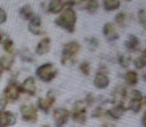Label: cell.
<instances>
[{"label": "cell", "instance_id": "obj_30", "mask_svg": "<svg viewBox=\"0 0 146 127\" xmlns=\"http://www.w3.org/2000/svg\"><path fill=\"white\" fill-rule=\"evenodd\" d=\"M125 20H126V14L124 12H119L118 14H116L114 17V21L116 22V24H118L119 26H123Z\"/></svg>", "mask_w": 146, "mask_h": 127}, {"label": "cell", "instance_id": "obj_47", "mask_svg": "<svg viewBox=\"0 0 146 127\" xmlns=\"http://www.w3.org/2000/svg\"><path fill=\"white\" fill-rule=\"evenodd\" d=\"M125 1H131V0H125Z\"/></svg>", "mask_w": 146, "mask_h": 127}, {"label": "cell", "instance_id": "obj_4", "mask_svg": "<svg viewBox=\"0 0 146 127\" xmlns=\"http://www.w3.org/2000/svg\"><path fill=\"white\" fill-rule=\"evenodd\" d=\"M87 107L86 103L82 100H78L74 103L72 112V119L74 122L80 125H84L87 122Z\"/></svg>", "mask_w": 146, "mask_h": 127}, {"label": "cell", "instance_id": "obj_44", "mask_svg": "<svg viewBox=\"0 0 146 127\" xmlns=\"http://www.w3.org/2000/svg\"><path fill=\"white\" fill-rule=\"evenodd\" d=\"M143 101H144V103H145V105H146V95H144V97H143Z\"/></svg>", "mask_w": 146, "mask_h": 127}, {"label": "cell", "instance_id": "obj_26", "mask_svg": "<svg viewBox=\"0 0 146 127\" xmlns=\"http://www.w3.org/2000/svg\"><path fill=\"white\" fill-rule=\"evenodd\" d=\"M79 69L84 75H86V77L90 75V62H88V61H84V62H82L81 64H80Z\"/></svg>", "mask_w": 146, "mask_h": 127}, {"label": "cell", "instance_id": "obj_27", "mask_svg": "<svg viewBox=\"0 0 146 127\" xmlns=\"http://www.w3.org/2000/svg\"><path fill=\"white\" fill-rule=\"evenodd\" d=\"M28 30L34 35H37V36H40V35H43L45 33L44 30L42 29V26H36V25H31L29 24L28 25Z\"/></svg>", "mask_w": 146, "mask_h": 127}, {"label": "cell", "instance_id": "obj_16", "mask_svg": "<svg viewBox=\"0 0 146 127\" xmlns=\"http://www.w3.org/2000/svg\"><path fill=\"white\" fill-rule=\"evenodd\" d=\"M14 61H15V57L13 55H3L0 58V67L2 71H10L13 67Z\"/></svg>", "mask_w": 146, "mask_h": 127}, {"label": "cell", "instance_id": "obj_8", "mask_svg": "<svg viewBox=\"0 0 146 127\" xmlns=\"http://www.w3.org/2000/svg\"><path fill=\"white\" fill-rule=\"evenodd\" d=\"M127 97V89L123 85H117L111 93L110 103L111 104H125Z\"/></svg>", "mask_w": 146, "mask_h": 127}, {"label": "cell", "instance_id": "obj_46", "mask_svg": "<svg viewBox=\"0 0 146 127\" xmlns=\"http://www.w3.org/2000/svg\"><path fill=\"white\" fill-rule=\"evenodd\" d=\"M144 27H145V29H146V22H145V25H144Z\"/></svg>", "mask_w": 146, "mask_h": 127}, {"label": "cell", "instance_id": "obj_1", "mask_svg": "<svg viewBox=\"0 0 146 127\" xmlns=\"http://www.w3.org/2000/svg\"><path fill=\"white\" fill-rule=\"evenodd\" d=\"M57 26L62 29L66 30L69 33H74L76 30V23H77V14L73 7L66 6L64 8L62 14L55 20Z\"/></svg>", "mask_w": 146, "mask_h": 127}, {"label": "cell", "instance_id": "obj_32", "mask_svg": "<svg viewBox=\"0 0 146 127\" xmlns=\"http://www.w3.org/2000/svg\"><path fill=\"white\" fill-rule=\"evenodd\" d=\"M84 102H85L87 106H92V104L96 102V97H94V93H88V95H86V98H85V100H84Z\"/></svg>", "mask_w": 146, "mask_h": 127}, {"label": "cell", "instance_id": "obj_17", "mask_svg": "<svg viewBox=\"0 0 146 127\" xmlns=\"http://www.w3.org/2000/svg\"><path fill=\"white\" fill-rule=\"evenodd\" d=\"M54 103H55L54 100H51L47 97H45V98L40 97L37 100V106H38L39 109L44 112V113H48L51 110V108H52V106L54 105Z\"/></svg>", "mask_w": 146, "mask_h": 127}, {"label": "cell", "instance_id": "obj_29", "mask_svg": "<svg viewBox=\"0 0 146 127\" xmlns=\"http://www.w3.org/2000/svg\"><path fill=\"white\" fill-rule=\"evenodd\" d=\"M133 65H134V67L136 69H142L146 67L145 62H144V60H143L142 56L137 57V58L133 61Z\"/></svg>", "mask_w": 146, "mask_h": 127}, {"label": "cell", "instance_id": "obj_18", "mask_svg": "<svg viewBox=\"0 0 146 127\" xmlns=\"http://www.w3.org/2000/svg\"><path fill=\"white\" fill-rule=\"evenodd\" d=\"M124 45L126 47L127 51H129V52H136L139 49L140 42H139V39L135 35H129L128 39L125 41Z\"/></svg>", "mask_w": 146, "mask_h": 127}, {"label": "cell", "instance_id": "obj_34", "mask_svg": "<svg viewBox=\"0 0 146 127\" xmlns=\"http://www.w3.org/2000/svg\"><path fill=\"white\" fill-rule=\"evenodd\" d=\"M138 21L141 25L144 26L146 22V12L144 9H141L138 11Z\"/></svg>", "mask_w": 146, "mask_h": 127}, {"label": "cell", "instance_id": "obj_28", "mask_svg": "<svg viewBox=\"0 0 146 127\" xmlns=\"http://www.w3.org/2000/svg\"><path fill=\"white\" fill-rule=\"evenodd\" d=\"M106 114V110L104 109L102 106H98L94 109V111L92 112V118H100L102 116H104Z\"/></svg>", "mask_w": 146, "mask_h": 127}, {"label": "cell", "instance_id": "obj_21", "mask_svg": "<svg viewBox=\"0 0 146 127\" xmlns=\"http://www.w3.org/2000/svg\"><path fill=\"white\" fill-rule=\"evenodd\" d=\"M104 8L106 11L111 12L114 10H117L121 5L120 0H104L102 1Z\"/></svg>", "mask_w": 146, "mask_h": 127}, {"label": "cell", "instance_id": "obj_10", "mask_svg": "<svg viewBox=\"0 0 146 127\" xmlns=\"http://www.w3.org/2000/svg\"><path fill=\"white\" fill-rule=\"evenodd\" d=\"M21 93H26L30 96H34L37 93V85L36 79L33 77H28L23 83L20 85Z\"/></svg>", "mask_w": 146, "mask_h": 127}, {"label": "cell", "instance_id": "obj_20", "mask_svg": "<svg viewBox=\"0 0 146 127\" xmlns=\"http://www.w3.org/2000/svg\"><path fill=\"white\" fill-rule=\"evenodd\" d=\"M19 15L22 19L24 20H30L33 16L35 15L34 11H33L32 7L29 4H26V5H23L19 10Z\"/></svg>", "mask_w": 146, "mask_h": 127}, {"label": "cell", "instance_id": "obj_15", "mask_svg": "<svg viewBox=\"0 0 146 127\" xmlns=\"http://www.w3.org/2000/svg\"><path fill=\"white\" fill-rule=\"evenodd\" d=\"M66 7V2L64 0H51L48 4V11L52 14H58Z\"/></svg>", "mask_w": 146, "mask_h": 127}, {"label": "cell", "instance_id": "obj_37", "mask_svg": "<svg viewBox=\"0 0 146 127\" xmlns=\"http://www.w3.org/2000/svg\"><path fill=\"white\" fill-rule=\"evenodd\" d=\"M8 103H9V101L7 100V98L3 95H1V96H0V106H1L2 108H5Z\"/></svg>", "mask_w": 146, "mask_h": 127}, {"label": "cell", "instance_id": "obj_19", "mask_svg": "<svg viewBox=\"0 0 146 127\" xmlns=\"http://www.w3.org/2000/svg\"><path fill=\"white\" fill-rule=\"evenodd\" d=\"M125 83L130 87H134L138 83V73L135 71H127L124 75Z\"/></svg>", "mask_w": 146, "mask_h": 127}, {"label": "cell", "instance_id": "obj_22", "mask_svg": "<svg viewBox=\"0 0 146 127\" xmlns=\"http://www.w3.org/2000/svg\"><path fill=\"white\" fill-rule=\"evenodd\" d=\"M100 8V3L98 0H86L85 1V9L88 13L94 14Z\"/></svg>", "mask_w": 146, "mask_h": 127}, {"label": "cell", "instance_id": "obj_33", "mask_svg": "<svg viewBox=\"0 0 146 127\" xmlns=\"http://www.w3.org/2000/svg\"><path fill=\"white\" fill-rule=\"evenodd\" d=\"M86 41H87V43L88 44V46H90L92 49L98 48V44H100L98 40L96 38H94V37H90V38H87V39H86Z\"/></svg>", "mask_w": 146, "mask_h": 127}, {"label": "cell", "instance_id": "obj_7", "mask_svg": "<svg viewBox=\"0 0 146 127\" xmlns=\"http://www.w3.org/2000/svg\"><path fill=\"white\" fill-rule=\"evenodd\" d=\"M21 93H21V89H20V85H18L16 81H10L9 85L5 87V89L3 91L2 95L7 98V100L9 102H14L19 99Z\"/></svg>", "mask_w": 146, "mask_h": 127}, {"label": "cell", "instance_id": "obj_41", "mask_svg": "<svg viewBox=\"0 0 146 127\" xmlns=\"http://www.w3.org/2000/svg\"><path fill=\"white\" fill-rule=\"evenodd\" d=\"M142 79H143V81H144L145 83H146V71H144V73H143V75H142Z\"/></svg>", "mask_w": 146, "mask_h": 127}, {"label": "cell", "instance_id": "obj_14", "mask_svg": "<svg viewBox=\"0 0 146 127\" xmlns=\"http://www.w3.org/2000/svg\"><path fill=\"white\" fill-rule=\"evenodd\" d=\"M51 48V39L48 37H45V38L41 39L39 41V43L37 44L36 49H35V53L39 56H43V55H46L50 52Z\"/></svg>", "mask_w": 146, "mask_h": 127}, {"label": "cell", "instance_id": "obj_31", "mask_svg": "<svg viewBox=\"0 0 146 127\" xmlns=\"http://www.w3.org/2000/svg\"><path fill=\"white\" fill-rule=\"evenodd\" d=\"M130 97L133 100H143L142 93L138 89H132L130 93Z\"/></svg>", "mask_w": 146, "mask_h": 127}, {"label": "cell", "instance_id": "obj_9", "mask_svg": "<svg viewBox=\"0 0 146 127\" xmlns=\"http://www.w3.org/2000/svg\"><path fill=\"white\" fill-rule=\"evenodd\" d=\"M17 123V115L11 111L0 109V127L13 126Z\"/></svg>", "mask_w": 146, "mask_h": 127}, {"label": "cell", "instance_id": "obj_2", "mask_svg": "<svg viewBox=\"0 0 146 127\" xmlns=\"http://www.w3.org/2000/svg\"><path fill=\"white\" fill-rule=\"evenodd\" d=\"M81 51V45L77 41H71L64 45V48L62 50L61 62L64 65L69 64L75 63V58L79 52Z\"/></svg>", "mask_w": 146, "mask_h": 127}, {"label": "cell", "instance_id": "obj_39", "mask_svg": "<svg viewBox=\"0 0 146 127\" xmlns=\"http://www.w3.org/2000/svg\"><path fill=\"white\" fill-rule=\"evenodd\" d=\"M141 122H142V125H143V127H146V111L144 112V114H143V116H142V120H141Z\"/></svg>", "mask_w": 146, "mask_h": 127}, {"label": "cell", "instance_id": "obj_43", "mask_svg": "<svg viewBox=\"0 0 146 127\" xmlns=\"http://www.w3.org/2000/svg\"><path fill=\"white\" fill-rule=\"evenodd\" d=\"M41 127H51V125H49V124H44V125H42Z\"/></svg>", "mask_w": 146, "mask_h": 127}, {"label": "cell", "instance_id": "obj_24", "mask_svg": "<svg viewBox=\"0 0 146 127\" xmlns=\"http://www.w3.org/2000/svg\"><path fill=\"white\" fill-rule=\"evenodd\" d=\"M142 108V100H133L131 99L128 103L127 109H130L133 113H138Z\"/></svg>", "mask_w": 146, "mask_h": 127}, {"label": "cell", "instance_id": "obj_3", "mask_svg": "<svg viewBox=\"0 0 146 127\" xmlns=\"http://www.w3.org/2000/svg\"><path fill=\"white\" fill-rule=\"evenodd\" d=\"M36 75L40 81L44 83H50L58 75V69L52 63L43 64L36 69Z\"/></svg>", "mask_w": 146, "mask_h": 127}, {"label": "cell", "instance_id": "obj_42", "mask_svg": "<svg viewBox=\"0 0 146 127\" xmlns=\"http://www.w3.org/2000/svg\"><path fill=\"white\" fill-rule=\"evenodd\" d=\"M2 40H3V36H2V33L0 32V43L2 42Z\"/></svg>", "mask_w": 146, "mask_h": 127}, {"label": "cell", "instance_id": "obj_13", "mask_svg": "<svg viewBox=\"0 0 146 127\" xmlns=\"http://www.w3.org/2000/svg\"><path fill=\"white\" fill-rule=\"evenodd\" d=\"M102 34L106 38V40L110 42H114V41L119 39V34L115 31V28L112 23H106L102 28Z\"/></svg>", "mask_w": 146, "mask_h": 127}, {"label": "cell", "instance_id": "obj_6", "mask_svg": "<svg viewBox=\"0 0 146 127\" xmlns=\"http://www.w3.org/2000/svg\"><path fill=\"white\" fill-rule=\"evenodd\" d=\"M71 116V112L65 107H58L53 111V118L56 127H64L68 123Z\"/></svg>", "mask_w": 146, "mask_h": 127}, {"label": "cell", "instance_id": "obj_38", "mask_svg": "<svg viewBox=\"0 0 146 127\" xmlns=\"http://www.w3.org/2000/svg\"><path fill=\"white\" fill-rule=\"evenodd\" d=\"M102 127H116L115 124L111 123V122H106L102 125Z\"/></svg>", "mask_w": 146, "mask_h": 127}, {"label": "cell", "instance_id": "obj_25", "mask_svg": "<svg viewBox=\"0 0 146 127\" xmlns=\"http://www.w3.org/2000/svg\"><path fill=\"white\" fill-rule=\"evenodd\" d=\"M117 61H118V64L122 69H126L130 65L131 63V58L129 56H126V55H119L118 58H117Z\"/></svg>", "mask_w": 146, "mask_h": 127}, {"label": "cell", "instance_id": "obj_12", "mask_svg": "<svg viewBox=\"0 0 146 127\" xmlns=\"http://www.w3.org/2000/svg\"><path fill=\"white\" fill-rule=\"evenodd\" d=\"M127 107L123 104H114L111 108L106 110V115H108V117L113 120H118L122 117Z\"/></svg>", "mask_w": 146, "mask_h": 127}, {"label": "cell", "instance_id": "obj_11", "mask_svg": "<svg viewBox=\"0 0 146 127\" xmlns=\"http://www.w3.org/2000/svg\"><path fill=\"white\" fill-rule=\"evenodd\" d=\"M110 79L106 71H98L94 79V85L98 89H106L110 85Z\"/></svg>", "mask_w": 146, "mask_h": 127}, {"label": "cell", "instance_id": "obj_48", "mask_svg": "<svg viewBox=\"0 0 146 127\" xmlns=\"http://www.w3.org/2000/svg\"><path fill=\"white\" fill-rule=\"evenodd\" d=\"M73 127H80V126H73Z\"/></svg>", "mask_w": 146, "mask_h": 127}, {"label": "cell", "instance_id": "obj_45", "mask_svg": "<svg viewBox=\"0 0 146 127\" xmlns=\"http://www.w3.org/2000/svg\"><path fill=\"white\" fill-rule=\"evenodd\" d=\"M2 73H3V71H2V69H1V67H0V77H1V75H2Z\"/></svg>", "mask_w": 146, "mask_h": 127}, {"label": "cell", "instance_id": "obj_23", "mask_svg": "<svg viewBox=\"0 0 146 127\" xmlns=\"http://www.w3.org/2000/svg\"><path fill=\"white\" fill-rule=\"evenodd\" d=\"M2 45H3V48H4V51L7 52L9 55H13L14 53V43L13 41L11 40L10 38L6 37L5 39L2 40Z\"/></svg>", "mask_w": 146, "mask_h": 127}, {"label": "cell", "instance_id": "obj_40", "mask_svg": "<svg viewBox=\"0 0 146 127\" xmlns=\"http://www.w3.org/2000/svg\"><path fill=\"white\" fill-rule=\"evenodd\" d=\"M142 58H143V60H144V62H145V65H146V50L143 52V54H142Z\"/></svg>", "mask_w": 146, "mask_h": 127}, {"label": "cell", "instance_id": "obj_5", "mask_svg": "<svg viewBox=\"0 0 146 127\" xmlns=\"http://www.w3.org/2000/svg\"><path fill=\"white\" fill-rule=\"evenodd\" d=\"M20 113L22 119L26 122L35 123L38 120V109L31 103H23L20 106Z\"/></svg>", "mask_w": 146, "mask_h": 127}, {"label": "cell", "instance_id": "obj_35", "mask_svg": "<svg viewBox=\"0 0 146 127\" xmlns=\"http://www.w3.org/2000/svg\"><path fill=\"white\" fill-rule=\"evenodd\" d=\"M86 0H69V1L66 2V6H70V7H73L75 5H80L82 3H85Z\"/></svg>", "mask_w": 146, "mask_h": 127}, {"label": "cell", "instance_id": "obj_36", "mask_svg": "<svg viewBox=\"0 0 146 127\" xmlns=\"http://www.w3.org/2000/svg\"><path fill=\"white\" fill-rule=\"evenodd\" d=\"M7 21V13L3 8L0 7V24H3Z\"/></svg>", "mask_w": 146, "mask_h": 127}]
</instances>
